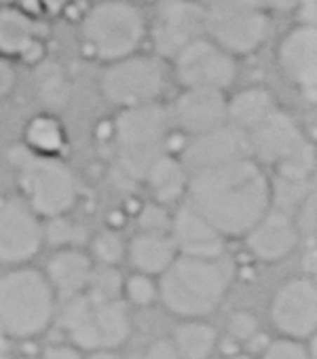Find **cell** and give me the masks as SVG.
<instances>
[{
	"instance_id": "cell-1",
	"label": "cell",
	"mask_w": 317,
	"mask_h": 359,
	"mask_svg": "<svg viewBox=\"0 0 317 359\" xmlns=\"http://www.w3.org/2000/svg\"><path fill=\"white\" fill-rule=\"evenodd\" d=\"M187 199L224 239H237L273 208V180L245 154L193 171Z\"/></svg>"
},
{
	"instance_id": "cell-2",
	"label": "cell",
	"mask_w": 317,
	"mask_h": 359,
	"mask_svg": "<svg viewBox=\"0 0 317 359\" xmlns=\"http://www.w3.org/2000/svg\"><path fill=\"white\" fill-rule=\"evenodd\" d=\"M229 271L216 260L178 254L158 275V298L168 311L182 319H199L214 313L227 296Z\"/></svg>"
},
{
	"instance_id": "cell-3",
	"label": "cell",
	"mask_w": 317,
	"mask_h": 359,
	"mask_svg": "<svg viewBox=\"0 0 317 359\" xmlns=\"http://www.w3.org/2000/svg\"><path fill=\"white\" fill-rule=\"evenodd\" d=\"M148 39V20L131 0H97L79 26L83 55L110 64L142 51Z\"/></svg>"
},
{
	"instance_id": "cell-4",
	"label": "cell",
	"mask_w": 317,
	"mask_h": 359,
	"mask_svg": "<svg viewBox=\"0 0 317 359\" xmlns=\"http://www.w3.org/2000/svg\"><path fill=\"white\" fill-rule=\"evenodd\" d=\"M20 197L43 218L68 216L79 203V180L72 167L53 154H36L24 144L11 152Z\"/></svg>"
},
{
	"instance_id": "cell-5",
	"label": "cell",
	"mask_w": 317,
	"mask_h": 359,
	"mask_svg": "<svg viewBox=\"0 0 317 359\" xmlns=\"http://www.w3.org/2000/svg\"><path fill=\"white\" fill-rule=\"evenodd\" d=\"M170 133V110L161 102L119 108L112 121V140L123 173L142 182L148 167L168 152Z\"/></svg>"
},
{
	"instance_id": "cell-6",
	"label": "cell",
	"mask_w": 317,
	"mask_h": 359,
	"mask_svg": "<svg viewBox=\"0 0 317 359\" xmlns=\"http://www.w3.org/2000/svg\"><path fill=\"white\" fill-rule=\"evenodd\" d=\"M55 313V292L43 271L20 264L0 277V321L7 336L34 338L43 334Z\"/></svg>"
},
{
	"instance_id": "cell-7",
	"label": "cell",
	"mask_w": 317,
	"mask_h": 359,
	"mask_svg": "<svg viewBox=\"0 0 317 359\" xmlns=\"http://www.w3.org/2000/svg\"><path fill=\"white\" fill-rule=\"evenodd\" d=\"M60 323L76 348H116L131 334V319L121 300L100 298L83 290L70 298L60 315Z\"/></svg>"
},
{
	"instance_id": "cell-8",
	"label": "cell",
	"mask_w": 317,
	"mask_h": 359,
	"mask_svg": "<svg viewBox=\"0 0 317 359\" xmlns=\"http://www.w3.org/2000/svg\"><path fill=\"white\" fill-rule=\"evenodd\" d=\"M250 156L262 167H273L279 180L306 182L313 167V150L300 125L283 110H273L248 133Z\"/></svg>"
},
{
	"instance_id": "cell-9",
	"label": "cell",
	"mask_w": 317,
	"mask_h": 359,
	"mask_svg": "<svg viewBox=\"0 0 317 359\" xmlns=\"http://www.w3.org/2000/svg\"><path fill=\"white\" fill-rule=\"evenodd\" d=\"M170 79L168 60L161 55L135 51L116 62L104 64L100 91L108 104L119 108L161 102Z\"/></svg>"
},
{
	"instance_id": "cell-10",
	"label": "cell",
	"mask_w": 317,
	"mask_h": 359,
	"mask_svg": "<svg viewBox=\"0 0 317 359\" xmlns=\"http://www.w3.org/2000/svg\"><path fill=\"white\" fill-rule=\"evenodd\" d=\"M271 34V15L260 5L205 9V36L237 60L256 53Z\"/></svg>"
},
{
	"instance_id": "cell-11",
	"label": "cell",
	"mask_w": 317,
	"mask_h": 359,
	"mask_svg": "<svg viewBox=\"0 0 317 359\" xmlns=\"http://www.w3.org/2000/svg\"><path fill=\"white\" fill-rule=\"evenodd\" d=\"M172 70L182 87H210L227 91L239 76V62L203 34L184 45L172 57Z\"/></svg>"
},
{
	"instance_id": "cell-12",
	"label": "cell",
	"mask_w": 317,
	"mask_h": 359,
	"mask_svg": "<svg viewBox=\"0 0 317 359\" xmlns=\"http://www.w3.org/2000/svg\"><path fill=\"white\" fill-rule=\"evenodd\" d=\"M43 243V218L22 197H0V264H28Z\"/></svg>"
},
{
	"instance_id": "cell-13",
	"label": "cell",
	"mask_w": 317,
	"mask_h": 359,
	"mask_svg": "<svg viewBox=\"0 0 317 359\" xmlns=\"http://www.w3.org/2000/svg\"><path fill=\"white\" fill-rule=\"evenodd\" d=\"M273 325L288 338L306 340L317 327V287L309 277H294L285 281L273 296L271 306Z\"/></svg>"
},
{
	"instance_id": "cell-14",
	"label": "cell",
	"mask_w": 317,
	"mask_h": 359,
	"mask_svg": "<svg viewBox=\"0 0 317 359\" xmlns=\"http://www.w3.org/2000/svg\"><path fill=\"white\" fill-rule=\"evenodd\" d=\"M148 32L152 34L154 53L172 60L184 45L205 34V7L195 0H168Z\"/></svg>"
},
{
	"instance_id": "cell-15",
	"label": "cell",
	"mask_w": 317,
	"mask_h": 359,
	"mask_svg": "<svg viewBox=\"0 0 317 359\" xmlns=\"http://www.w3.org/2000/svg\"><path fill=\"white\" fill-rule=\"evenodd\" d=\"M168 110L172 127L195 137L229 123V95L210 87H182Z\"/></svg>"
},
{
	"instance_id": "cell-16",
	"label": "cell",
	"mask_w": 317,
	"mask_h": 359,
	"mask_svg": "<svg viewBox=\"0 0 317 359\" xmlns=\"http://www.w3.org/2000/svg\"><path fill=\"white\" fill-rule=\"evenodd\" d=\"M277 66L283 79L300 93L315 97L317 91V28L298 24L290 28L277 45Z\"/></svg>"
},
{
	"instance_id": "cell-17",
	"label": "cell",
	"mask_w": 317,
	"mask_h": 359,
	"mask_svg": "<svg viewBox=\"0 0 317 359\" xmlns=\"http://www.w3.org/2000/svg\"><path fill=\"white\" fill-rule=\"evenodd\" d=\"M248 252L260 262H279L288 258L300 239V231L285 210L271 208L245 235Z\"/></svg>"
},
{
	"instance_id": "cell-18",
	"label": "cell",
	"mask_w": 317,
	"mask_h": 359,
	"mask_svg": "<svg viewBox=\"0 0 317 359\" xmlns=\"http://www.w3.org/2000/svg\"><path fill=\"white\" fill-rule=\"evenodd\" d=\"M0 55L32 66L45 60V45L39 36L36 20L20 5L0 7Z\"/></svg>"
},
{
	"instance_id": "cell-19",
	"label": "cell",
	"mask_w": 317,
	"mask_h": 359,
	"mask_svg": "<svg viewBox=\"0 0 317 359\" xmlns=\"http://www.w3.org/2000/svg\"><path fill=\"white\" fill-rule=\"evenodd\" d=\"M245 154H250L248 135L241 129L227 123L218 129L191 137L180 158L184 167L189 169V173H193V171L214 167V165H220V163H227L231 158L245 156Z\"/></svg>"
},
{
	"instance_id": "cell-20",
	"label": "cell",
	"mask_w": 317,
	"mask_h": 359,
	"mask_svg": "<svg viewBox=\"0 0 317 359\" xmlns=\"http://www.w3.org/2000/svg\"><path fill=\"white\" fill-rule=\"evenodd\" d=\"M170 237L182 256L216 260L224 252V237L189 203L180 205L172 214Z\"/></svg>"
},
{
	"instance_id": "cell-21",
	"label": "cell",
	"mask_w": 317,
	"mask_h": 359,
	"mask_svg": "<svg viewBox=\"0 0 317 359\" xmlns=\"http://www.w3.org/2000/svg\"><path fill=\"white\" fill-rule=\"evenodd\" d=\"M91 269L93 258L85 250L76 245H66L51 254L45 266V277L55 296H62L66 300L87 287Z\"/></svg>"
},
{
	"instance_id": "cell-22",
	"label": "cell",
	"mask_w": 317,
	"mask_h": 359,
	"mask_svg": "<svg viewBox=\"0 0 317 359\" xmlns=\"http://www.w3.org/2000/svg\"><path fill=\"white\" fill-rule=\"evenodd\" d=\"M189 177L191 173L184 167L182 158L168 150L148 167L142 182L146 184V191L154 203L170 208L187 197Z\"/></svg>"
},
{
	"instance_id": "cell-23",
	"label": "cell",
	"mask_w": 317,
	"mask_h": 359,
	"mask_svg": "<svg viewBox=\"0 0 317 359\" xmlns=\"http://www.w3.org/2000/svg\"><path fill=\"white\" fill-rule=\"evenodd\" d=\"M125 256L135 273L158 277L178 256V250L170 235L135 233L125 248Z\"/></svg>"
},
{
	"instance_id": "cell-24",
	"label": "cell",
	"mask_w": 317,
	"mask_h": 359,
	"mask_svg": "<svg viewBox=\"0 0 317 359\" xmlns=\"http://www.w3.org/2000/svg\"><path fill=\"white\" fill-rule=\"evenodd\" d=\"M273 110H277L275 95L262 85L245 87L229 97V123L243 133L254 129Z\"/></svg>"
},
{
	"instance_id": "cell-25",
	"label": "cell",
	"mask_w": 317,
	"mask_h": 359,
	"mask_svg": "<svg viewBox=\"0 0 317 359\" xmlns=\"http://www.w3.org/2000/svg\"><path fill=\"white\" fill-rule=\"evenodd\" d=\"M68 144V133L60 116L53 112L34 114L24 127V146L36 154H53L62 156Z\"/></svg>"
},
{
	"instance_id": "cell-26",
	"label": "cell",
	"mask_w": 317,
	"mask_h": 359,
	"mask_svg": "<svg viewBox=\"0 0 317 359\" xmlns=\"http://www.w3.org/2000/svg\"><path fill=\"white\" fill-rule=\"evenodd\" d=\"M216 330L199 319H187L174 332V344L182 359H208L216 346Z\"/></svg>"
},
{
	"instance_id": "cell-27",
	"label": "cell",
	"mask_w": 317,
	"mask_h": 359,
	"mask_svg": "<svg viewBox=\"0 0 317 359\" xmlns=\"http://www.w3.org/2000/svg\"><path fill=\"white\" fill-rule=\"evenodd\" d=\"M36 85H39L41 97L49 104L60 106L68 95V81L58 64H51L45 60L36 64Z\"/></svg>"
},
{
	"instance_id": "cell-28",
	"label": "cell",
	"mask_w": 317,
	"mask_h": 359,
	"mask_svg": "<svg viewBox=\"0 0 317 359\" xmlns=\"http://www.w3.org/2000/svg\"><path fill=\"white\" fill-rule=\"evenodd\" d=\"M123 275L119 273L116 266L110 264H93L91 275H89V283H87V292H91L93 296L100 298H110V300H119L121 292H123Z\"/></svg>"
},
{
	"instance_id": "cell-29",
	"label": "cell",
	"mask_w": 317,
	"mask_h": 359,
	"mask_svg": "<svg viewBox=\"0 0 317 359\" xmlns=\"http://www.w3.org/2000/svg\"><path fill=\"white\" fill-rule=\"evenodd\" d=\"M125 239L116 231H100L91 239V258L97 264H110L116 266L125 258Z\"/></svg>"
},
{
	"instance_id": "cell-30",
	"label": "cell",
	"mask_w": 317,
	"mask_h": 359,
	"mask_svg": "<svg viewBox=\"0 0 317 359\" xmlns=\"http://www.w3.org/2000/svg\"><path fill=\"white\" fill-rule=\"evenodd\" d=\"M172 214L161 203H146L137 214V229L140 233H154V235H170Z\"/></svg>"
},
{
	"instance_id": "cell-31",
	"label": "cell",
	"mask_w": 317,
	"mask_h": 359,
	"mask_svg": "<svg viewBox=\"0 0 317 359\" xmlns=\"http://www.w3.org/2000/svg\"><path fill=\"white\" fill-rule=\"evenodd\" d=\"M123 292L135 306H148L158 298L154 277L144 273H133L131 277H127L123 281Z\"/></svg>"
},
{
	"instance_id": "cell-32",
	"label": "cell",
	"mask_w": 317,
	"mask_h": 359,
	"mask_svg": "<svg viewBox=\"0 0 317 359\" xmlns=\"http://www.w3.org/2000/svg\"><path fill=\"white\" fill-rule=\"evenodd\" d=\"M260 359H311V355H309L306 346L302 344V340L283 336V338L271 340L264 346Z\"/></svg>"
},
{
	"instance_id": "cell-33",
	"label": "cell",
	"mask_w": 317,
	"mask_h": 359,
	"mask_svg": "<svg viewBox=\"0 0 317 359\" xmlns=\"http://www.w3.org/2000/svg\"><path fill=\"white\" fill-rule=\"evenodd\" d=\"M258 319L254 317V313L250 311H235L229 319V334L237 340V342H248L258 334Z\"/></svg>"
},
{
	"instance_id": "cell-34",
	"label": "cell",
	"mask_w": 317,
	"mask_h": 359,
	"mask_svg": "<svg viewBox=\"0 0 317 359\" xmlns=\"http://www.w3.org/2000/svg\"><path fill=\"white\" fill-rule=\"evenodd\" d=\"M49 226H45V239L53 241L55 245L60 248H66V245H74V239H76V226L66 220V216H60V218H51L47 220Z\"/></svg>"
},
{
	"instance_id": "cell-35",
	"label": "cell",
	"mask_w": 317,
	"mask_h": 359,
	"mask_svg": "<svg viewBox=\"0 0 317 359\" xmlns=\"http://www.w3.org/2000/svg\"><path fill=\"white\" fill-rule=\"evenodd\" d=\"M18 85V68L11 57L0 55V100H5L13 93Z\"/></svg>"
},
{
	"instance_id": "cell-36",
	"label": "cell",
	"mask_w": 317,
	"mask_h": 359,
	"mask_svg": "<svg viewBox=\"0 0 317 359\" xmlns=\"http://www.w3.org/2000/svg\"><path fill=\"white\" fill-rule=\"evenodd\" d=\"M144 359H182L180 351L170 340H156L148 346Z\"/></svg>"
},
{
	"instance_id": "cell-37",
	"label": "cell",
	"mask_w": 317,
	"mask_h": 359,
	"mask_svg": "<svg viewBox=\"0 0 317 359\" xmlns=\"http://www.w3.org/2000/svg\"><path fill=\"white\" fill-rule=\"evenodd\" d=\"M41 359H83L81 351L74 348V346H68V344H55V346H49L45 348L43 357Z\"/></svg>"
},
{
	"instance_id": "cell-38",
	"label": "cell",
	"mask_w": 317,
	"mask_h": 359,
	"mask_svg": "<svg viewBox=\"0 0 317 359\" xmlns=\"http://www.w3.org/2000/svg\"><path fill=\"white\" fill-rule=\"evenodd\" d=\"M304 0H258V5L264 7L267 11H277V13H290L298 11Z\"/></svg>"
},
{
	"instance_id": "cell-39",
	"label": "cell",
	"mask_w": 317,
	"mask_h": 359,
	"mask_svg": "<svg viewBox=\"0 0 317 359\" xmlns=\"http://www.w3.org/2000/svg\"><path fill=\"white\" fill-rule=\"evenodd\" d=\"M201 7H224V5H258V0H195Z\"/></svg>"
},
{
	"instance_id": "cell-40",
	"label": "cell",
	"mask_w": 317,
	"mask_h": 359,
	"mask_svg": "<svg viewBox=\"0 0 317 359\" xmlns=\"http://www.w3.org/2000/svg\"><path fill=\"white\" fill-rule=\"evenodd\" d=\"M39 3H41V7H43L47 13L60 15V13L70 5V0H39Z\"/></svg>"
},
{
	"instance_id": "cell-41",
	"label": "cell",
	"mask_w": 317,
	"mask_h": 359,
	"mask_svg": "<svg viewBox=\"0 0 317 359\" xmlns=\"http://www.w3.org/2000/svg\"><path fill=\"white\" fill-rule=\"evenodd\" d=\"M85 359H121V355L114 353L112 348H97V351H89Z\"/></svg>"
},
{
	"instance_id": "cell-42",
	"label": "cell",
	"mask_w": 317,
	"mask_h": 359,
	"mask_svg": "<svg viewBox=\"0 0 317 359\" xmlns=\"http://www.w3.org/2000/svg\"><path fill=\"white\" fill-rule=\"evenodd\" d=\"M5 338H7V330H5L3 321H0V346H3V344H5Z\"/></svg>"
},
{
	"instance_id": "cell-43",
	"label": "cell",
	"mask_w": 317,
	"mask_h": 359,
	"mask_svg": "<svg viewBox=\"0 0 317 359\" xmlns=\"http://www.w3.org/2000/svg\"><path fill=\"white\" fill-rule=\"evenodd\" d=\"M222 359H254L250 355H229V357H222Z\"/></svg>"
},
{
	"instance_id": "cell-44",
	"label": "cell",
	"mask_w": 317,
	"mask_h": 359,
	"mask_svg": "<svg viewBox=\"0 0 317 359\" xmlns=\"http://www.w3.org/2000/svg\"><path fill=\"white\" fill-rule=\"evenodd\" d=\"M0 359H11V357H9V355H7V353L3 351V348H0Z\"/></svg>"
},
{
	"instance_id": "cell-45",
	"label": "cell",
	"mask_w": 317,
	"mask_h": 359,
	"mask_svg": "<svg viewBox=\"0 0 317 359\" xmlns=\"http://www.w3.org/2000/svg\"><path fill=\"white\" fill-rule=\"evenodd\" d=\"M20 359H34V357H20Z\"/></svg>"
},
{
	"instance_id": "cell-46",
	"label": "cell",
	"mask_w": 317,
	"mask_h": 359,
	"mask_svg": "<svg viewBox=\"0 0 317 359\" xmlns=\"http://www.w3.org/2000/svg\"><path fill=\"white\" fill-rule=\"evenodd\" d=\"M129 359H144V357H129Z\"/></svg>"
}]
</instances>
